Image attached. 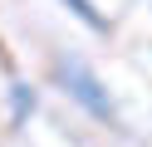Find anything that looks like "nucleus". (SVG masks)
Masks as SVG:
<instances>
[{
  "mask_svg": "<svg viewBox=\"0 0 152 147\" xmlns=\"http://www.w3.org/2000/svg\"><path fill=\"white\" fill-rule=\"evenodd\" d=\"M54 74H59L64 93H69L88 118H98V123H113V118H118V108H113L108 88L98 83V74H93L83 59H54Z\"/></svg>",
  "mask_w": 152,
  "mask_h": 147,
  "instance_id": "1",
  "label": "nucleus"
},
{
  "mask_svg": "<svg viewBox=\"0 0 152 147\" xmlns=\"http://www.w3.org/2000/svg\"><path fill=\"white\" fill-rule=\"evenodd\" d=\"M64 5H69V15H74V20H83L88 29H98V34L108 29V20H103L98 10H93V0H64Z\"/></svg>",
  "mask_w": 152,
  "mask_h": 147,
  "instance_id": "2",
  "label": "nucleus"
},
{
  "mask_svg": "<svg viewBox=\"0 0 152 147\" xmlns=\"http://www.w3.org/2000/svg\"><path fill=\"white\" fill-rule=\"evenodd\" d=\"M10 103H15V118H25V113H30V108H34V93H30V88H25V83H15V93H10Z\"/></svg>",
  "mask_w": 152,
  "mask_h": 147,
  "instance_id": "3",
  "label": "nucleus"
}]
</instances>
